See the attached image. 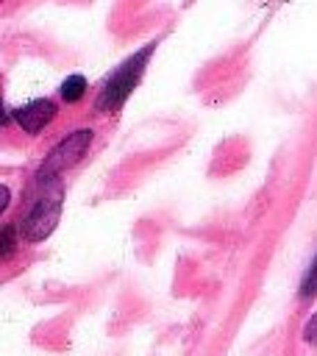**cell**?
<instances>
[{"mask_svg":"<svg viewBox=\"0 0 317 356\" xmlns=\"http://www.w3.org/2000/svg\"><path fill=\"white\" fill-rule=\"evenodd\" d=\"M306 339H309V342H317V317H311L309 331H306Z\"/></svg>","mask_w":317,"mask_h":356,"instance_id":"cell-7","label":"cell"},{"mask_svg":"<svg viewBox=\"0 0 317 356\" xmlns=\"http://www.w3.org/2000/svg\"><path fill=\"white\" fill-rule=\"evenodd\" d=\"M83 92H86V78L83 75H70L58 86V95H61L64 103H78L83 97Z\"/></svg>","mask_w":317,"mask_h":356,"instance_id":"cell-5","label":"cell"},{"mask_svg":"<svg viewBox=\"0 0 317 356\" xmlns=\"http://www.w3.org/2000/svg\"><path fill=\"white\" fill-rule=\"evenodd\" d=\"M58 217H61V197H58L56 192L39 197V200L31 206V211L25 214L22 225H19V228H22V236H25L28 242H39V239H44V236L56 228Z\"/></svg>","mask_w":317,"mask_h":356,"instance_id":"cell-3","label":"cell"},{"mask_svg":"<svg viewBox=\"0 0 317 356\" xmlns=\"http://www.w3.org/2000/svg\"><path fill=\"white\" fill-rule=\"evenodd\" d=\"M89 142H92V128H78V131H72L70 136H64V139L47 153V159H44V164L39 167V175H36V178L47 181L50 175H58V172H64L67 167L78 164L81 156L86 153Z\"/></svg>","mask_w":317,"mask_h":356,"instance_id":"cell-2","label":"cell"},{"mask_svg":"<svg viewBox=\"0 0 317 356\" xmlns=\"http://www.w3.org/2000/svg\"><path fill=\"white\" fill-rule=\"evenodd\" d=\"M153 50H156V42H150V44H142L133 56H128L106 81H103V86H100V92H97V97H95V111L97 114H111V111H120L122 108V103L131 97V92L139 86V81H142V75H145V67H147V61H150V56H153Z\"/></svg>","mask_w":317,"mask_h":356,"instance_id":"cell-1","label":"cell"},{"mask_svg":"<svg viewBox=\"0 0 317 356\" xmlns=\"http://www.w3.org/2000/svg\"><path fill=\"white\" fill-rule=\"evenodd\" d=\"M56 117V103L47 100V97H39V100H31L19 108H14V120L17 125L25 131V134H39L44 131Z\"/></svg>","mask_w":317,"mask_h":356,"instance_id":"cell-4","label":"cell"},{"mask_svg":"<svg viewBox=\"0 0 317 356\" xmlns=\"http://www.w3.org/2000/svg\"><path fill=\"white\" fill-rule=\"evenodd\" d=\"M311 295H317V259L311 261V267L300 284V298H311Z\"/></svg>","mask_w":317,"mask_h":356,"instance_id":"cell-6","label":"cell"}]
</instances>
